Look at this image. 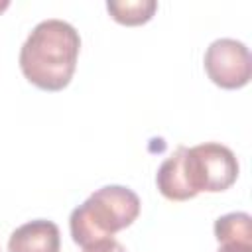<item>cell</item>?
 <instances>
[{"label": "cell", "instance_id": "1", "mask_svg": "<svg viewBox=\"0 0 252 252\" xmlns=\"http://www.w3.org/2000/svg\"><path fill=\"white\" fill-rule=\"evenodd\" d=\"M81 49L79 32L63 20L39 22L20 51L24 77L41 91H61L73 79Z\"/></svg>", "mask_w": 252, "mask_h": 252}, {"label": "cell", "instance_id": "2", "mask_svg": "<svg viewBox=\"0 0 252 252\" xmlns=\"http://www.w3.org/2000/svg\"><path fill=\"white\" fill-rule=\"evenodd\" d=\"M140 215V197L124 185L96 189L83 205L73 209L69 228L73 242L89 246L130 226Z\"/></svg>", "mask_w": 252, "mask_h": 252}, {"label": "cell", "instance_id": "3", "mask_svg": "<svg viewBox=\"0 0 252 252\" xmlns=\"http://www.w3.org/2000/svg\"><path fill=\"white\" fill-rule=\"evenodd\" d=\"M183 175L195 195L201 191L219 193L236 181L238 161L230 148L219 142H205L185 150Z\"/></svg>", "mask_w": 252, "mask_h": 252}, {"label": "cell", "instance_id": "4", "mask_svg": "<svg viewBox=\"0 0 252 252\" xmlns=\"http://www.w3.org/2000/svg\"><path fill=\"white\" fill-rule=\"evenodd\" d=\"M205 71L209 79L220 89H240L248 85L252 75L250 51L242 41L220 37L205 51Z\"/></svg>", "mask_w": 252, "mask_h": 252}, {"label": "cell", "instance_id": "5", "mask_svg": "<svg viewBox=\"0 0 252 252\" xmlns=\"http://www.w3.org/2000/svg\"><path fill=\"white\" fill-rule=\"evenodd\" d=\"M59 226L45 219H35L18 226L8 240V252H59Z\"/></svg>", "mask_w": 252, "mask_h": 252}, {"label": "cell", "instance_id": "6", "mask_svg": "<svg viewBox=\"0 0 252 252\" xmlns=\"http://www.w3.org/2000/svg\"><path fill=\"white\" fill-rule=\"evenodd\" d=\"M185 146L175 148V152L159 165L158 175H156V183L159 193L169 199V201H187L193 199L195 193L189 189L185 175H183V154H185Z\"/></svg>", "mask_w": 252, "mask_h": 252}, {"label": "cell", "instance_id": "7", "mask_svg": "<svg viewBox=\"0 0 252 252\" xmlns=\"http://www.w3.org/2000/svg\"><path fill=\"white\" fill-rule=\"evenodd\" d=\"M215 236L219 244L252 246V219L248 213H228L215 220Z\"/></svg>", "mask_w": 252, "mask_h": 252}, {"label": "cell", "instance_id": "8", "mask_svg": "<svg viewBox=\"0 0 252 252\" xmlns=\"http://www.w3.org/2000/svg\"><path fill=\"white\" fill-rule=\"evenodd\" d=\"M106 10L112 16V20H116L122 26H140L152 20V16L158 10V2L156 0H108L106 2Z\"/></svg>", "mask_w": 252, "mask_h": 252}, {"label": "cell", "instance_id": "9", "mask_svg": "<svg viewBox=\"0 0 252 252\" xmlns=\"http://www.w3.org/2000/svg\"><path fill=\"white\" fill-rule=\"evenodd\" d=\"M83 252H126L124 246L114 240V238H104V240H98L94 244H89L83 248Z\"/></svg>", "mask_w": 252, "mask_h": 252}, {"label": "cell", "instance_id": "10", "mask_svg": "<svg viewBox=\"0 0 252 252\" xmlns=\"http://www.w3.org/2000/svg\"><path fill=\"white\" fill-rule=\"evenodd\" d=\"M217 252H252V246L248 244H220Z\"/></svg>", "mask_w": 252, "mask_h": 252}, {"label": "cell", "instance_id": "11", "mask_svg": "<svg viewBox=\"0 0 252 252\" xmlns=\"http://www.w3.org/2000/svg\"><path fill=\"white\" fill-rule=\"evenodd\" d=\"M8 6H10V2H8V0H2V2H0V12H2V10H6Z\"/></svg>", "mask_w": 252, "mask_h": 252}]
</instances>
